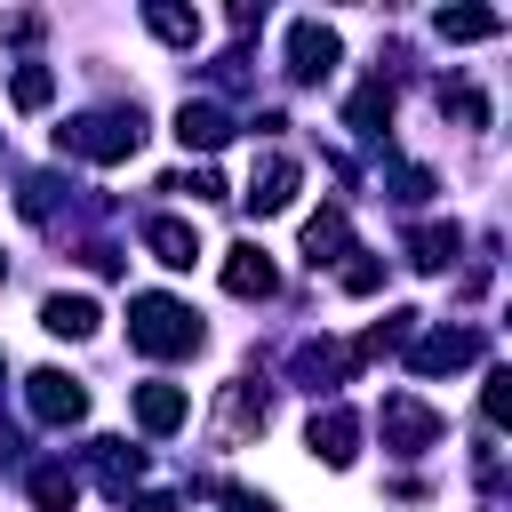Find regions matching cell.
I'll return each mask as SVG.
<instances>
[{
    "label": "cell",
    "mask_w": 512,
    "mask_h": 512,
    "mask_svg": "<svg viewBox=\"0 0 512 512\" xmlns=\"http://www.w3.org/2000/svg\"><path fill=\"white\" fill-rule=\"evenodd\" d=\"M128 344L144 352V360H192L200 344H208V328H200V312L192 304H176V296H128Z\"/></svg>",
    "instance_id": "cell-1"
},
{
    "label": "cell",
    "mask_w": 512,
    "mask_h": 512,
    "mask_svg": "<svg viewBox=\"0 0 512 512\" xmlns=\"http://www.w3.org/2000/svg\"><path fill=\"white\" fill-rule=\"evenodd\" d=\"M136 144H144V120H136V104L120 112H72L64 128H56V152H72V160H96V168H112V160H136Z\"/></svg>",
    "instance_id": "cell-2"
},
{
    "label": "cell",
    "mask_w": 512,
    "mask_h": 512,
    "mask_svg": "<svg viewBox=\"0 0 512 512\" xmlns=\"http://www.w3.org/2000/svg\"><path fill=\"white\" fill-rule=\"evenodd\" d=\"M376 432H384V448H392V456H424V448H440V432H448V424H440L416 392H384Z\"/></svg>",
    "instance_id": "cell-3"
},
{
    "label": "cell",
    "mask_w": 512,
    "mask_h": 512,
    "mask_svg": "<svg viewBox=\"0 0 512 512\" xmlns=\"http://www.w3.org/2000/svg\"><path fill=\"white\" fill-rule=\"evenodd\" d=\"M24 408H32V424H80L88 416V384L64 376V368H32L24 376Z\"/></svg>",
    "instance_id": "cell-4"
},
{
    "label": "cell",
    "mask_w": 512,
    "mask_h": 512,
    "mask_svg": "<svg viewBox=\"0 0 512 512\" xmlns=\"http://www.w3.org/2000/svg\"><path fill=\"white\" fill-rule=\"evenodd\" d=\"M336 56H344V40H336L328 24H312V16H304V24H288V80H304V88H312V80H328V72H336Z\"/></svg>",
    "instance_id": "cell-5"
},
{
    "label": "cell",
    "mask_w": 512,
    "mask_h": 512,
    "mask_svg": "<svg viewBox=\"0 0 512 512\" xmlns=\"http://www.w3.org/2000/svg\"><path fill=\"white\" fill-rule=\"evenodd\" d=\"M264 416H272V400H264V384H248V376H232L224 392H216V440L232 448V440H248V432H264Z\"/></svg>",
    "instance_id": "cell-6"
},
{
    "label": "cell",
    "mask_w": 512,
    "mask_h": 512,
    "mask_svg": "<svg viewBox=\"0 0 512 512\" xmlns=\"http://www.w3.org/2000/svg\"><path fill=\"white\" fill-rule=\"evenodd\" d=\"M296 184H304V168H296L288 152H264V160L248 168V192H240V200H248L256 216H280V208L296 200Z\"/></svg>",
    "instance_id": "cell-7"
},
{
    "label": "cell",
    "mask_w": 512,
    "mask_h": 512,
    "mask_svg": "<svg viewBox=\"0 0 512 512\" xmlns=\"http://www.w3.org/2000/svg\"><path fill=\"white\" fill-rule=\"evenodd\" d=\"M472 360H480V328H432V336H416V352H408L416 376H448V368H472Z\"/></svg>",
    "instance_id": "cell-8"
},
{
    "label": "cell",
    "mask_w": 512,
    "mask_h": 512,
    "mask_svg": "<svg viewBox=\"0 0 512 512\" xmlns=\"http://www.w3.org/2000/svg\"><path fill=\"white\" fill-rule=\"evenodd\" d=\"M304 440H312V456H320V464H336V472H344V464L360 456V416L328 400V408H312V424H304Z\"/></svg>",
    "instance_id": "cell-9"
},
{
    "label": "cell",
    "mask_w": 512,
    "mask_h": 512,
    "mask_svg": "<svg viewBox=\"0 0 512 512\" xmlns=\"http://www.w3.org/2000/svg\"><path fill=\"white\" fill-rule=\"evenodd\" d=\"M224 136H232V112H224L216 96H184V104H176V144H184V152H216Z\"/></svg>",
    "instance_id": "cell-10"
},
{
    "label": "cell",
    "mask_w": 512,
    "mask_h": 512,
    "mask_svg": "<svg viewBox=\"0 0 512 512\" xmlns=\"http://www.w3.org/2000/svg\"><path fill=\"white\" fill-rule=\"evenodd\" d=\"M88 472H96V488H104V496H120V504H128V488L144 480V448H128V440H88Z\"/></svg>",
    "instance_id": "cell-11"
},
{
    "label": "cell",
    "mask_w": 512,
    "mask_h": 512,
    "mask_svg": "<svg viewBox=\"0 0 512 512\" xmlns=\"http://www.w3.org/2000/svg\"><path fill=\"white\" fill-rule=\"evenodd\" d=\"M352 368H360L352 344H296V384H304V392H336Z\"/></svg>",
    "instance_id": "cell-12"
},
{
    "label": "cell",
    "mask_w": 512,
    "mask_h": 512,
    "mask_svg": "<svg viewBox=\"0 0 512 512\" xmlns=\"http://www.w3.org/2000/svg\"><path fill=\"white\" fill-rule=\"evenodd\" d=\"M344 128H352V136H368V144L392 128V80H384V72L352 88V104H344Z\"/></svg>",
    "instance_id": "cell-13"
},
{
    "label": "cell",
    "mask_w": 512,
    "mask_h": 512,
    "mask_svg": "<svg viewBox=\"0 0 512 512\" xmlns=\"http://www.w3.org/2000/svg\"><path fill=\"white\" fill-rule=\"evenodd\" d=\"M352 256V216L344 208H320L312 224H304V264L320 272V264H344Z\"/></svg>",
    "instance_id": "cell-14"
},
{
    "label": "cell",
    "mask_w": 512,
    "mask_h": 512,
    "mask_svg": "<svg viewBox=\"0 0 512 512\" xmlns=\"http://www.w3.org/2000/svg\"><path fill=\"white\" fill-rule=\"evenodd\" d=\"M144 248H152L168 272H192V264H200V232H192L184 216H152V224H144Z\"/></svg>",
    "instance_id": "cell-15"
},
{
    "label": "cell",
    "mask_w": 512,
    "mask_h": 512,
    "mask_svg": "<svg viewBox=\"0 0 512 512\" xmlns=\"http://www.w3.org/2000/svg\"><path fill=\"white\" fill-rule=\"evenodd\" d=\"M224 288H232V296H256V304H264V296L280 288V272H272V256H264L256 240H240V248L224 256Z\"/></svg>",
    "instance_id": "cell-16"
},
{
    "label": "cell",
    "mask_w": 512,
    "mask_h": 512,
    "mask_svg": "<svg viewBox=\"0 0 512 512\" xmlns=\"http://www.w3.org/2000/svg\"><path fill=\"white\" fill-rule=\"evenodd\" d=\"M192 416V400H184V384H136V424L152 432V440H168L176 424Z\"/></svg>",
    "instance_id": "cell-17"
},
{
    "label": "cell",
    "mask_w": 512,
    "mask_h": 512,
    "mask_svg": "<svg viewBox=\"0 0 512 512\" xmlns=\"http://www.w3.org/2000/svg\"><path fill=\"white\" fill-rule=\"evenodd\" d=\"M24 488H32V504H40V512H72V504H80V472H72V464H56V456H40V464L24 472Z\"/></svg>",
    "instance_id": "cell-18"
},
{
    "label": "cell",
    "mask_w": 512,
    "mask_h": 512,
    "mask_svg": "<svg viewBox=\"0 0 512 512\" xmlns=\"http://www.w3.org/2000/svg\"><path fill=\"white\" fill-rule=\"evenodd\" d=\"M456 248H464L456 224H416V232H408V264H416V272H448Z\"/></svg>",
    "instance_id": "cell-19"
},
{
    "label": "cell",
    "mask_w": 512,
    "mask_h": 512,
    "mask_svg": "<svg viewBox=\"0 0 512 512\" xmlns=\"http://www.w3.org/2000/svg\"><path fill=\"white\" fill-rule=\"evenodd\" d=\"M40 328L64 336V344H80V336H96V304H88V296H48V304H40Z\"/></svg>",
    "instance_id": "cell-20"
},
{
    "label": "cell",
    "mask_w": 512,
    "mask_h": 512,
    "mask_svg": "<svg viewBox=\"0 0 512 512\" xmlns=\"http://www.w3.org/2000/svg\"><path fill=\"white\" fill-rule=\"evenodd\" d=\"M144 32H152V40H168V48H192V40H200V16H192V8H176V0H152V8H144Z\"/></svg>",
    "instance_id": "cell-21"
},
{
    "label": "cell",
    "mask_w": 512,
    "mask_h": 512,
    "mask_svg": "<svg viewBox=\"0 0 512 512\" xmlns=\"http://www.w3.org/2000/svg\"><path fill=\"white\" fill-rule=\"evenodd\" d=\"M432 24H440V40H496V32H504L496 8H440Z\"/></svg>",
    "instance_id": "cell-22"
},
{
    "label": "cell",
    "mask_w": 512,
    "mask_h": 512,
    "mask_svg": "<svg viewBox=\"0 0 512 512\" xmlns=\"http://www.w3.org/2000/svg\"><path fill=\"white\" fill-rule=\"evenodd\" d=\"M8 96H16V112H48V96H56V72H48V64H16Z\"/></svg>",
    "instance_id": "cell-23"
},
{
    "label": "cell",
    "mask_w": 512,
    "mask_h": 512,
    "mask_svg": "<svg viewBox=\"0 0 512 512\" xmlns=\"http://www.w3.org/2000/svg\"><path fill=\"white\" fill-rule=\"evenodd\" d=\"M336 280H344V296H376V288H384V256L352 248V264H336Z\"/></svg>",
    "instance_id": "cell-24"
},
{
    "label": "cell",
    "mask_w": 512,
    "mask_h": 512,
    "mask_svg": "<svg viewBox=\"0 0 512 512\" xmlns=\"http://www.w3.org/2000/svg\"><path fill=\"white\" fill-rule=\"evenodd\" d=\"M432 192H440V184H432V168H408V160L392 168V200H408V208H424Z\"/></svg>",
    "instance_id": "cell-25"
},
{
    "label": "cell",
    "mask_w": 512,
    "mask_h": 512,
    "mask_svg": "<svg viewBox=\"0 0 512 512\" xmlns=\"http://www.w3.org/2000/svg\"><path fill=\"white\" fill-rule=\"evenodd\" d=\"M440 112H456L464 128H488V104H480L472 88H448V80H440Z\"/></svg>",
    "instance_id": "cell-26"
},
{
    "label": "cell",
    "mask_w": 512,
    "mask_h": 512,
    "mask_svg": "<svg viewBox=\"0 0 512 512\" xmlns=\"http://www.w3.org/2000/svg\"><path fill=\"white\" fill-rule=\"evenodd\" d=\"M160 192H192V200H224V176H216V168H184V176H168Z\"/></svg>",
    "instance_id": "cell-27"
},
{
    "label": "cell",
    "mask_w": 512,
    "mask_h": 512,
    "mask_svg": "<svg viewBox=\"0 0 512 512\" xmlns=\"http://www.w3.org/2000/svg\"><path fill=\"white\" fill-rule=\"evenodd\" d=\"M480 416H488V424L512 416V376H504V368H488V384H480Z\"/></svg>",
    "instance_id": "cell-28"
},
{
    "label": "cell",
    "mask_w": 512,
    "mask_h": 512,
    "mask_svg": "<svg viewBox=\"0 0 512 512\" xmlns=\"http://www.w3.org/2000/svg\"><path fill=\"white\" fill-rule=\"evenodd\" d=\"M128 512H176V496H136Z\"/></svg>",
    "instance_id": "cell-29"
},
{
    "label": "cell",
    "mask_w": 512,
    "mask_h": 512,
    "mask_svg": "<svg viewBox=\"0 0 512 512\" xmlns=\"http://www.w3.org/2000/svg\"><path fill=\"white\" fill-rule=\"evenodd\" d=\"M480 512H496V504H480Z\"/></svg>",
    "instance_id": "cell-30"
},
{
    "label": "cell",
    "mask_w": 512,
    "mask_h": 512,
    "mask_svg": "<svg viewBox=\"0 0 512 512\" xmlns=\"http://www.w3.org/2000/svg\"><path fill=\"white\" fill-rule=\"evenodd\" d=\"M0 272H8V256H0Z\"/></svg>",
    "instance_id": "cell-31"
}]
</instances>
